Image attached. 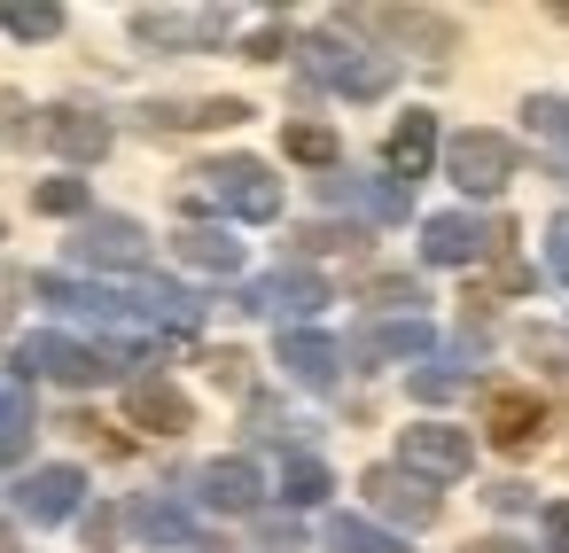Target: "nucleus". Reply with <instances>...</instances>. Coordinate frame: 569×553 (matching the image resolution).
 <instances>
[{
    "instance_id": "0eeeda50",
    "label": "nucleus",
    "mask_w": 569,
    "mask_h": 553,
    "mask_svg": "<svg viewBox=\"0 0 569 553\" xmlns=\"http://www.w3.org/2000/svg\"><path fill=\"white\" fill-rule=\"evenodd\" d=\"M0 24H17V32H56V9H0Z\"/></svg>"
},
{
    "instance_id": "20e7f679",
    "label": "nucleus",
    "mask_w": 569,
    "mask_h": 553,
    "mask_svg": "<svg viewBox=\"0 0 569 553\" xmlns=\"http://www.w3.org/2000/svg\"><path fill=\"white\" fill-rule=\"evenodd\" d=\"M413 460H429V467H460V436H413Z\"/></svg>"
},
{
    "instance_id": "7ed1b4c3",
    "label": "nucleus",
    "mask_w": 569,
    "mask_h": 553,
    "mask_svg": "<svg viewBox=\"0 0 569 553\" xmlns=\"http://www.w3.org/2000/svg\"><path fill=\"white\" fill-rule=\"evenodd\" d=\"M421 157H429V118H413V125L390 141V164H398V172H421Z\"/></svg>"
},
{
    "instance_id": "f03ea898",
    "label": "nucleus",
    "mask_w": 569,
    "mask_h": 553,
    "mask_svg": "<svg viewBox=\"0 0 569 553\" xmlns=\"http://www.w3.org/2000/svg\"><path fill=\"white\" fill-rule=\"evenodd\" d=\"M530 429H538V405L530 398H491V436L499 444H522Z\"/></svg>"
},
{
    "instance_id": "423d86ee",
    "label": "nucleus",
    "mask_w": 569,
    "mask_h": 553,
    "mask_svg": "<svg viewBox=\"0 0 569 553\" xmlns=\"http://www.w3.org/2000/svg\"><path fill=\"white\" fill-rule=\"evenodd\" d=\"M63 491H79V483H71V475H40V483H32V506H40V514H56V506H63Z\"/></svg>"
},
{
    "instance_id": "39448f33",
    "label": "nucleus",
    "mask_w": 569,
    "mask_h": 553,
    "mask_svg": "<svg viewBox=\"0 0 569 553\" xmlns=\"http://www.w3.org/2000/svg\"><path fill=\"white\" fill-rule=\"evenodd\" d=\"M141 421H164V429H172V421H180V398H172V390H141Z\"/></svg>"
},
{
    "instance_id": "f257e3e1",
    "label": "nucleus",
    "mask_w": 569,
    "mask_h": 553,
    "mask_svg": "<svg viewBox=\"0 0 569 553\" xmlns=\"http://www.w3.org/2000/svg\"><path fill=\"white\" fill-rule=\"evenodd\" d=\"M452 157H460L468 188H499V172H507V149H499V141H460Z\"/></svg>"
}]
</instances>
